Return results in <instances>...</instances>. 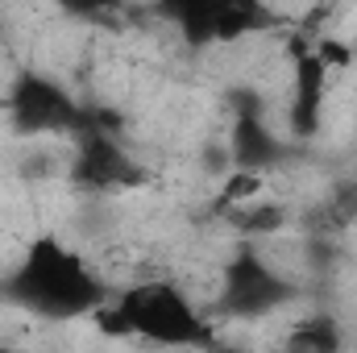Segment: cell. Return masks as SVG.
<instances>
[{
    "instance_id": "cell-1",
    "label": "cell",
    "mask_w": 357,
    "mask_h": 353,
    "mask_svg": "<svg viewBox=\"0 0 357 353\" xmlns=\"http://www.w3.org/2000/svg\"><path fill=\"white\" fill-rule=\"evenodd\" d=\"M8 299L42 320H75L108 303V283L59 237H38L8 274Z\"/></svg>"
},
{
    "instance_id": "cell-2",
    "label": "cell",
    "mask_w": 357,
    "mask_h": 353,
    "mask_svg": "<svg viewBox=\"0 0 357 353\" xmlns=\"http://www.w3.org/2000/svg\"><path fill=\"white\" fill-rule=\"evenodd\" d=\"M96 320L108 337H137L167 353L199 350L212 341V324L175 278H137L121 287L116 299L96 312Z\"/></svg>"
},
{
    "instance_id": "cell-3",
    "label": "cell",
    "mask_w": 357,
    "mask_h": 353,
    "mask_svg": "<svg viewBox=\"0 0 357 353\" xmlns=\"http://www.w3.org/2000/svg\"><path fill=\"white\" fill-rule=\"evenodd\" d=\"M8 112L25 137H54V133L79 129V104L59 80H50L42 71H21L13 80Z\"/></svg>"
},
{
    "instance_id": "cell-4",
    "label": "cell",
    "mask_w": 357,
    "mask_h": 353,
    "mask_svg": "<svg viewBox=\"0 0 357 353\" xmlns=\"http://www.w3.org/2000/svg\"><path fill=\"white\" fill-rule=\"evenodd\" d=\"M71 175L84 183L88 191H116L125 183L142 175L133 167V158L125 154V146L104 133V129H79L75 133V158H71Z\"/></svg>"
},
{
    "instance_id": "cell-5",
    "label": "cell",
    "mask_w": 357,
    "mask_h": 353,
    "mask_svg": "<svg viewBox=\"0 0 357 353\" xmlns=\"http://www.w3.org/2000/svg\"><path fill=\"white\" fill-rule=\"evenodd\" d=\"M229 158H233V167H237L241 175L258 179L266 167H274V163L282 158V142H278V133L270 129L262 117L245 112V117L233 125V133H229Z\"/></svg>"
},
{
    "instance_id": "cell-6",
    "label": "cell",
    "mask_w": 357,
    "mask_h": 353,
    "mask_svg": "<svg viewBox=\"0 0 357 353\" xmlns=\"http://www.w3.org/2000/svg\"><path fill=\"white\" fill-rule=\"evenodd\" d=\"M345 345V333L341 324L328 316V312H312V316H299L287 324L282 333V353H341Z\"/></svg>"
}]
</instances>
